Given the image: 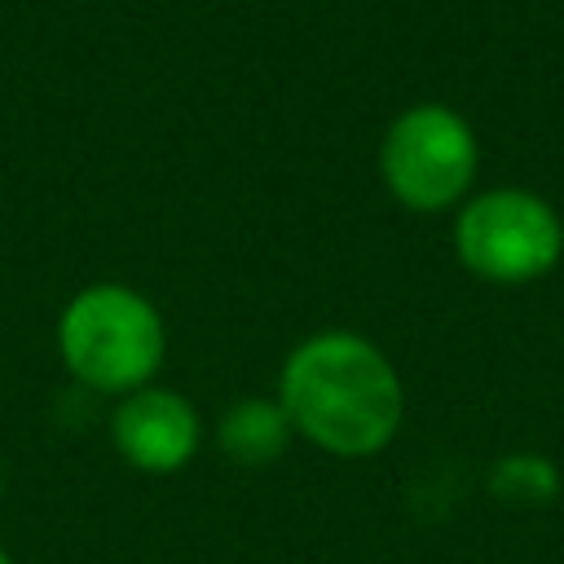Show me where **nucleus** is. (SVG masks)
<instances>
[{"label": "nucleus", "instance_id": "nucleus-1", "mask_svg": "<svg viewBox=\"0 0 564 564\" xmlns=\"http://www.w3.org/2000/svg\"><path fill=\"white\" fill-rule=\"evenodd\" d=\"M278 401L291 419V432L344 458L383 449L397 436L405 410L392 361L370 339L348 330L304 339L286 357Z\"/></svg>", "mask_w": 564, "mask_h": 564}, {"label": "nucleus", "instance_id": "nucleus-5", "mask_svg": "<svg viewBox=\"0 0 564 564\" xmlns=\"http://www.w3.org/2000/svg\"><path fill=\"white\" fill-rule=\"evenodd\" d=\"M115 445L141 471H176L198 449V414L167 388H137L115 410Z\"/></svg>", "mask_w": 564, "mask_h": 564}, {"label": "nucleus", "instance_id": "nucleus-4", "mask_svg": "<svg viewBox=\"0 0 564 564\" xmlns=\"http://www.w3.org/2000/svg\"><path fill=\"white\" fill-rule=\"evenodd\" d=\"M379 167L405 207L441 212L476 176V137L449 106H414L388 128Z\"/></svg>", "mask_w": 564, "mask_h": 564}, {"label": "nucleus", "instance_id": "nucleus-2", "mask_svg": "<svg viewBox=\"0 0 564 564\" xmlns=\"http://www.w3.org/2000/svg\"><path fill=\"white\" fill-rule=\"evenodd\" d=\"M163 317L132 286H88L79 291L62 322L57 348L75 379L97 392H137L163 361Z\"/></svg>", "mask_w": 564, "mask_h": 564}, {"label": "nucleus", "instance_id": "nucleus-7", "mask_svg": "<svg viewBox=\"0 0 564 564\" xmlns=\"http://www.w3.org/2000/svg\"><path fill=\"white\" fill-rule=\"evenodd\" d=\"M0 564H13V560H9V555H4V551H0Z\"/></svg>", "mask_w": 564, "mask_h": 564}, {"label": "nucleus", "instance_id": "nucleus-6", "mask_svg": "<svg viewBox=\"0 0 564 564\" xmlns=\"http://www.w3.org/2000/svg\"><path fill=\"white\" fill-rule=\"evenodd\" d=\"M291 441V419L282 410V401H264V397H247L234 401L220 419V449L238 463V467H264L273 463Z\"/></svg>", "mask_w": 564, "mask_h": 564}, {"label": "nucleus", "instance_id": "nucleus-3", "mask_svg": "<svg viewBox=\"0 0 564 564\" xmlns=\"http://www.w3.org/2000/svg\"><path fill=\"white\" fill-rule=\"evenodd\" d=\"M454 247L489 282H529L560 260V216L529 189H489L458 216Z\"/></svg>", "mask_w": 564, "mask_h": 564}]
</instances>
